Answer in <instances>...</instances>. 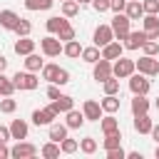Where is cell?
Returning a JSON list of instances; mask_svg holds the SVG:
<instances>
[{
	"label": "cell",
	"mask_w": 159,
	"mask_h": 159,
	"mask_svg": "<svg viewBox=\"0 0 159 159\" xmlns=\"http://www.w3.org/2000/svg\"><path fill=\"white\" fill-rule=\"evenodd\" d=\"M12 84H15V89H25V92H32V89H37L40 80H37V75H35V72L25 70V72H15V77H12Z\"/></svg>",
	"instance_id": "6da1fadb"
},
{
	"label": "cell",
	"mask_w": 159,
	"mask_h": 159,
	"mask_svg": "<svg viewBox=\"0 0 159 159\" xmlns=\"http://www.w3.org/2000/svg\"><path fill=\"white\" fill-rule=\"evenodd\" d=\"M134 70L147 75V77H157L159 75V60L152 55H142L139 60H134Z\"/></svg>",
	"instance_id": "7a4b0ae2"
},
{
	"label": "cell",
	"mask_w": 159,
	"mask_h": 159,
	"mask_svg": "<svg viewBox=\"0 0 159 159\" xmlns=\"http://www.w3.org/2000/svg\"><path fill=\"white\" fill-rule=\"evenodd\" d=\"M129 25H132V20L124 15V12H114V20H112V32H114V40H124L127 35H129Z\"/></svg>",
	"instance_id": "3957f363"
},
{
	"label": "cell",
	"mask_w": 159,
	"mask_h": 159,
	"mask_svg": "<svg viewBox=\"0 0 159 159\" xmlns=\"http://www.w3.org/2000/svg\"><path fill=\"white\" fill-rule=\"evenodd\" d=\"M127 80H129V89H132V94H149L152 82H149L147 75H142V72H132Z\"/></svg>",
	"instance_id": "277c9868"
},
{
	"label": "cell",
	"mask_w": 159,
	"mask_h": 159,
	"mask_svg": "<svg viewBox=\"0 0 159 159\" xmlns=\"http://www.w3.org/2000/svg\"><path fill=\"white\" fill-rule=\"evenodd\" d=\"M132 72H137L134 70V60H129V57H117L114 62H112V75L114 77H119V80H127Z\"/></svg>",
	"instance_id": "5b68a950"
},
{
	"label": "cell",
	"mask_w": 159,
	"mask_h": 159,
	"mask_svg": "<svg viewBox=\"0 0 159 159\" xmlns=\"http://www.w3.org/2000/svg\"><path fill=\"white\" fill-rule=\"evenodd\" d=\"M40 50H42L45 57H57L62 52V40L57 35H47V37L40 40Z\"/></svg>",
	"instance_id": "8992f818"
},
{
	"label": "cell",
	"mask_w": 159,
	"mask_h": 159,
	"mask_svg": "<svg viewBox=\"0 0 159 159\" xmlns=\"http://www.w3.org/2000/svg\"><path fill=\"white\" fill-rule=\"evenodd\" d=\"M52 119H57V112L52 109V104L32 112V124H37V127H47V124H52Z\"/></svg>",
	"instance_id": "52a82bcc"
},
{
	"label": "cell",
	"mask_w": 159,
	"mask_h": 159,
	"mask_svg": "<svg viewBox=\"0 0 159 159\" xmlns=\"http://www.w3.org/2000/svg\"><path fill=\"white\" fill-rule=\"evenodd\" d=\"M144 42H147V32L144 30H129V35L122 40L124 50H142Z\"/></svg>",
	"instance_id": "ba28073f"
},
{
	"label": "cell",
	"mask_w": 159,
	"mask_h": 159,
	"mask_svg": "<svg viewBox=\"0 0 159 159\" xmlns=\"http://www.w3.org/2000/svg\"><path fill=\"white\" fill-rule=\"evenodd\" d=\"M35 154H37V147L30 142H22V139L10 149V157H15V159H32Z\"/></svg>",
	"instance_id": "9c48e42d"
},
{
	"label": "cell",
	"mask_w": 159,
	"mask_h": 159,
	"mask_svg": "<svg viewBox=\"0 0 159 159\" xmlns=\"http://www.w3.org/2000/svg\"><path fill=\"white\" fill-rule=\"evenodd\" d=\"M109 75H112V62L104 60V57H99V60L92 65V77H94L97 82H104Z\"/></svg>",
	"instance_id": "30bf717a"
},
{
	"label": "cell",
	"mask_w": 159,
	"mask_h": 159,
	"mask_svg": "<svg viewBox=\"0 0 159 159\" xmlns=\"http://www.w3.org/2000/svg\"><path fill=\"white\" fill-rule=\"evenodd\" d=\"M82 114H84L87 122H99V117H102L99 102H97V99H84V102H82Z\"/></svg>",
	"instance_id": "8fae6325"
},
{
	"label": "cell",
	"mask_w": 159,
	"mask_h": 159,
	"mask_svg": "<svg viewBox=\"0 0 159 159\" xmlns=\"http://www.w3.org/2000/svg\"><path fill=\"white\" fill-rule=\"evenodd\" d=\"M99 50H102L99 55H102L104 60L114 62L117 57H122V52H124V45H122L119 40H112V42H107V45H104V47H99Z\"/></svg>",
	"instance_id": "7c38bea8"
},
{
	"label": "cell",
	"mask_w": 159,
	"mask_h": 159,
	"mask_svg": "<svg viewBox=\"0 0 159 159\" xmlns=\"http://www.w3.org/2000/svg\"><path fill=\"white\" fill-rule=\"evenodd\" d=\"M147 40H159V15H142Z\"/></svg>",
	"instance_id": "4fadbf2b"
},
{
	"label": "cell",
	"mask_w": 159,
	"mask_h": 159,
	"mask_svg": "<svg viewBox=\"0 0 159 159\" xmlns=\"http://www.w3.org/2000/svg\"><path fill=\"white\" fill-rule=\"evenodd\" d=\"M94 45L97 47H104L107 42H112L114 40V32H112V27L109 25H97V30H94Z\"/></svg>",
	"instance_id": "5bb4252c"
},
{
	"label": "cell",
	"mask_w": 159,
	"mask_h": 159,
	"mask_svg": "<svg viewBox=\"0 0 159 159\" xmlns=\"http://www.w3.org/2000/svg\"><path fill=\"white\" fill-rule=\"evenodd\" d=\"M84 122H87V119H84V114H82L80 109H75V107H72V109H67V112H65V124H67V129H80Z\"/></svg>",
	"instance_id": "9a60e30c"
},
{
	"label": "cell",
	"mask_w": 159,
	"mask_h": 159,
	"mask_svg": "<svg viewBox=\"0 0 159 159\" xmlns=\"http://www.w3.org/2000/svg\"><path fill=\"white\" fill-rule=\"evenodd\" d=\"M27 132H30V127H27V122L25 119H12V124H10V137L12 139H27Z\"/></svg>",
	"instance_id": "2e32d148"
},
{
	"label": "cell",
	"mask_w": 159,
	"mask_h": 159,
	"mask_svg": "<svg viewBox=\"0 0 159 159\" xmlns=\"http://www.w3.org/2000/svg\"><path fill=\"white\" fill-rule=\"evenodd\" d=\"M50 104H52V109H55L57 114H65L67 109H72V107H75V99H72L70 94H60V97H57V99H52Z\"/></svg>",
	"instance_id": "e0dca14e"
},
{
	"label": "cell",
	"mask_w": 159,
	"mask_h": 159,
	"mask_svg": "<svg viewBox=\"0 0 159 159\" xmlns=\"http://www.w3.org/2000/svg\"><path fill=\"white\" fill-rule=\"evenodd\" d=\"M152 119H149V112H144V114H134V132H139V134H149L152 132Z\"/></svg>",
	"instance_id": "ac0fdd59"
},
{
	"label": "cell",
	"mask_w": 159,
	"mask_h": 159,
	"mask_svg": "<svg viewBox=\"0 0 159 159\" xmlns=\"http://www.w3.org/2000/svg\"><path fill=\"white\" fill-rule=\"evenodd\" d=\"M124 15L129 20H139L144 15V7H142V0H127V7H124Z\"/></svg>",
	"instance_id": "d6986e66"
},
{
	"label": "cell",
	"mask_w": 159,
	"mask_h": 159,
	"mask_svg": "<svg viewBox=\"0 0 159 159\" xmlns=\"http://www.w3.org/2000/svg\"><path fill=\"white\" fill-rule=\"evenodd\" d=\"M17 20H20L17 12H12V10H0V27H5V30H15Z\"/></svg>",
	"instance_id": "ffe728a7"
},
{
	"label": "cell",
	"mask_w": 159,
	"mask_h": 159,
	"mask_svg": "<svg viewBox=\"0 0 159 159\" xmlns=\"http://www.w3.org/2000/svg\"><path fill=\"white\" fill-rule=\"evenodd\" d=\"M15 52L17 55H30V52H35V40H30V35L27 37H17V42H15Z\"/></svg>",
	"instance_id": "44dd1931"
},
{
	"label": "cell",
	"mask_w": 159,
	"mask_h": 159,
	"mask_svg": "<svg viewBox=\"0 0 159 159\" xmlns=\"http://www.w3.org/2000/svg\"><path fill=\"white\" fill-rule=\"evenodd\" d=\"M99 107H102V112L114 114V112L119 109V97H117V94H104V99L99 102Z\"/></svg>",
	"instance_id": "7402d4cb"
},
{
	"label": "cell",
	"mask_w": 159,
	"mask_h": 159,
	"mask_svg": "<svg viewBox=\"0 0 159 159\" xmlns=\"http://www.w3.org/2000/svg\"><path fill=\"white\" fill-rule=\"evenodd\" d=\"M144 112H149L147 94H134V99H132V114H144Z\"/></svg>",
	"instance_id": "603a6c76"
},
{
	"label": "cell",
	"mask_w": 159,
	"mask_h": 159,
	"mask_svg": "<svg viewBox=\"0 0 159 159\" xmlns=\"http://www.w3.org/2000/svg\"><path fill=\"white\" fill-rule=\"evenodd\" d=\"M99 127H102V132H104V134H109V132H117V129H119V119H117L114 114L99 117Z\"/></svg>",
	"instance_id": "cb8c5ba5"
},
{
	"label": "cell",
	"mask_w": 159,
	"mask_h": 159,
	"mask_svg": "<svg viewBox=\"0 0 159 159\" xmlns=\"http://www.w3.org/2000/svg\"><path fill=\"white\" fill-rule=\"evenodd\" d=\"M62 52L67 55V57H80L82 55V45L77 42V40H67V42H62Z\"/></svg>",
	"instance_id": "d4e9b609"
},
{
	"label": "cell",
	"mask_w": 159,
	"mask_h": 159,
	"mask_svg": "<svg viewBox=\"0 0 159 159\" xmlns=\"http://www.w3.org/2000/svg\"><path fill=\"white\" fill-rule=\"evenodd\" d=\"M42 65H45V62L40 60V55H35V52L25 55V70H30V72H40Z\"/></svg>",
	"instance_id": "484cf974"
},
{
	"label": "cell",
	"mask_w": 159,
	"mask_h": 159,
	"mask_svg": "<svg viewBox=\"0 0 159 159\" xmlns=\"http://www.w3.org/2000/svg\"><path fill=\"white\" fill-rule=\"evenodd\" d=\"M40 154H42L45 159H57V157H60V144L50 139L47 144H42V149H40Z\"/></svg>",
	"instance_id": "4316f807"
},
{
	"label": "cell",
	"mask_w": 159,
	"mask_h": 159,
	"mask_svg": "<svg viewBox=\"0 0 159 159\" xmlns=\"http://www.w3.org/2000/svg\"><path fill=\"white\" fill-rule=\"evenodd\" d=\"M55 5V0H25V7L30 12H37V10H50Z\"/></svg>",
	"instance_id": "83f0119b"
},
{
	"label": "cell",
	"mask_w": 159,
	"mask_h": 159,
	"mask_svg": "<svg viewBox=\"0 0 159 159\" xmlns=\"http://www.w3.org/2000/svg\"><path fill=\"white\" fill-rule=\"evenodd\" d=\"M80 57H82L84 62L94 65V62H97L102 55H99V47H97V45H92V47H82V55H80Z\"/></svg>",
	"instance_id": "f1b7e54d"
},
{
	"label": "cell",
	"mask_w": 159,
	"mask_h": 159,
	"mask_svg": "<svg viewBox=\"0 0 159 159\" xmlns=\"http://www.w3.org/2000/svg\"><path fill=\"white\" fill-rule=\"evenodd\" d=\"M65 137H67V124H50V139L52 142L60 144Z\"/></svg>",
	"instance_id": "f546056e"
},
{
	"label": "cell",
	"mask_w": 159,
	"mask_h": 159,
	"mask_svg": "<svg viewBox=\"0 0 159 159\" xmlns=\"http://www.w3.org/2000/svg\"><path fill=\"white\" fill-rule=\"evenodd\" d=\"M122 144V132L117 129V132H109V134H104V142H102V147L104 149H114V147H119Z\"/></svg>",
	"instance_id": "4dcf8cb0"
},
{
	"label": "cell",
	"mask_w": 159,
	"mask_h": 159,
	"mask_svg": "<svg viewBox=\"0 0 159 159\" xmlns=\"http://www.w3.org/2000/svg\"><path fill=\"white\" fill-rule=\"evenodd\" d=\"M65 22H67V17H65V15H62V17H47V22H45V30H47L50 35H57V30H60Z\"/></svg>",
	"instance_id": "1f68e13d"
},
{
	"label": "cell",
	"mask_w": 159,
	"mask_h": 159,
	"mask_svg": "<svg viewBox=\"0 0 159 159\" xmlns=\"http://www.w3.org/2000/svg\"><path fill=\"white\" fill-rule=\"evenodd\" d=\"M17 37H27L30 32H32V22L30 20H25V17H20L17 20V25H15V30H12Z\"/></svg>",
	"instance_id": "d6a6232c"
},
{
	"label": "cell",
	"mask_w": 159,
	"mask_h": 159,
	"mask_svg": "<svg viewBox=\"0 0 159 159\" xmlns=\"http://www.w3.org/2000/svg\"><path fill=\"white\" fill-rule=\"evenodd\" d=\"M12 92H15L12 80H7L5 72H0V97H12Z\"/></svg>",
	"instance_id": "836d02e7"
},
{
	"label": "cell",
	"mask_w": 159,
	"mask_h": 159,
	"mask_svg": "<svg viewBox=\"0 0 159 159\" xmlns=\"http://www.w3.org/2000/svg\"><path fill=\"white\" fill-rule=\"evenodd\" d=\"M80 7H82V5H80L77 0H65V2H62V15H65V17H75V15L80 12Z\"/></svg>",
	"instance_id": "e575fe53"
},
{
	"label": "cell",
	"mask_w": 159,
	"mask_h": 159,
	"mask_svg": "<svg viewBox=\"0 0 159 159\" xmlns=\"http://www.w3.org/2000/svg\"><path fill=\"white\" fill-rule=\"evenodd\" d=\"M102 87H104V94H117V92H119V77L109 75V77L102 82Z\"/></svg>",
	"instance_id": "d590c367"
},
{
	"label": "cell",
	"mask_w": 159,
	"mask_h": 159,
	"mask_svg": "<svg viewBox=\"0 0 159 159\" xmlns=\"http://www.w3.org/2000/svg\"><path fill=\"white\" fill-rule=\"evenodd\" d=\"M77 149H80V142H77V139H70V137H65V139L60 142V152H62V154H75Z\"/></svg>",
	"instance_id": "8d00e7d4"
},
{
	"label": "cell",
	"mask_w": 159,
	"mask_h": 159,
	"mask_svg": "<svg viewBox=\"0 0 159 159\" xmlns=\"http://www.w3.org/2000/svg\"><path fill=\"white\" fill-rule=\"evenodd\" d=\"M80 152H82V154H94V152H97V139H94V137L80 139Z\"/></svg>",
	"instance_id": "74e56055"
},
{
	"label": "cell",
	"mask_w": 159,
	"mask_h": 159,
	"mask_svg": "<svg viewBox=\"0 0 159 159\" xmlns=\"http://www.w3.org/2000/svg\"><path fill=\"white\" fill-rule=\"evenodd\" d=\"M57 37H60L62 42H67V40H75V27L70 25V20H67V22H65V25L57 30Z\"/></svg>",
	"instance_id": "f35d334b"
},
{
	"label": "cell",
	"mask_w": 159,
	"mask_h": 159,
	"mask_svg": "<svg viewBox=\"0 0 159 159\" xmlns=\"http://www.w3.org/2000/svg\"><path fill=\"white\" fill-rule=\"evenodd\" d=\"M15 109H17V102H15L12 97H2V99H0V112H2V114H12Z\"/></svg>",
	"instance_id": "ab89813d"
},
{
	"label": "cell",
	"mask_w": 159,
	"mask_h": 159,
	"mask_svg": "<svg viewBox=\"0 0 159 159\" xmlns=\"http://www.w3.org/2000/svg\"><path fill=\"white\" fill-rule=\"evenodd\" d=\"M144 15H159V0H142Z\"/></svg>",
	"instance_id": "60d3db41"
},
{
	"label": "cell",
	"mask_w": 159,
	"mask_h": 159,
	"mask_svg": "<svg viewBox=\"0 0 159 159\" xmlns=\"http://www.w3.org/2000/svg\"><path fill=\"white\" fill-rule=\"evenodd\" d=\"M40 75H42V80H47V82H52V80H55V75H57V65H42V70H40Z\"/></svg>",
	"instance_id": "b9f144b4"
},
{
	"label": "cell",
	"mask_w": 159,
	"mask_h": 159,
	"mask_svg": "<svg viewBox=\"0 0 159 159\" xmlns=\"http://www.w3.org/2000/svg\"><path fill=\"white\" fill-rule=\"evenodd\" d=\"M142 50H144V55L157 57V52H159V42H157V40H147V42L142 45Z\"/></svg>",
	"instance_id": "7bdbcfd3"
},
{
	"label": "cell",
	"mask_w": 159,
	"mask_h": 159,
	"mask_svg": "<svg viewBox=\"0 0 159 159\" xmlns=\"http://www.w3.org/2000/svg\"><path fill=\"white\" fill-rule=\"evenodd\" d=\"M52 82H55V84H67V82H70V72H67L65 67H57V75H55Z\"/></svg>",
	"instance_id": "ee69618b"
},
{
	"label": "cell",
	"mask_w": 159,
	"mask_h": 159,
	"mask_svg": "<svg viewBox=\"0 0 159 159\" xmlns=\"http://www.w3.org/2000/svg\"><path fill=\"white\" fill-rule=\"evenodd\" d=\"M104 152H107V159H127V152L122 149V144L114 149H104Z\"/></svg>",
	"instance_id": "f6af8a7d"
},
{
	"label": "cell",
	"mask_w": 159,
	"mask_h": 159,
	"mask_svg": "<svg viewBox=\"0 0 159 159\" xmlns=\"http://www.w3.org/2000/svg\"><path fill=\"white\" fill-rule=\"evenodd\" d=\"M127 7V0H109V10L112 12H124Z\"/></svg>",
	"instance_id": "bcb514c9"
},
{
	"label": "cell",
	"mask_w": 159,
	"mask_h": 159,
	"mask_svg": "<svg viewBox=\"0 0 159 159\" xmlns=\"http://www.w3.org/2000/svg\"><path fill=\"white\" fill-rule=\"evenodd\" d=\"M92 7L97 12H107L109 10V0H92Z\"/></svg>",
	"instance_id": "7dc6e473"
},
{
	"label": "cell",
	"mask_w": 159,
	"mask_h": 159,
	"mask_svg": "<svg viewBox=\"0 0 159 159\" xmlns=\"http://www.w3.org/2000/svg\"><path fill=\"white\" fill-rule=\"evenodd\" d=\"M47 97H50V99H57V97H60V89H57V84H55V82L47 87Z\"/></svg>",
	"instance_id": "c3c4849f"
},
{
	"label": "cell",
	"mask_w": 159,
	"mask_h": 159,
	"mask_svg": "<svg viewBox=\"0 0 159 159\" xmlns=\"http://www.w3.org/2000/svg\"><path fill=\"white\" fill-rule=\"evenodd\" d=\"M7 139H12V137H10V127H0V142L7 144Z\"/></svg>",
	"instance_id": "681fc988"
},
{
	"label": "cell",
	"mask_w": 159,
	"mask_h": 159,
	"mask_svg": "<svg viewBox=\"0 0 159 159\" xmlns=\"http://www.w3.org/2000/svg\"><path fill=\"white\" fill-rule=\"evenodd\" d=\"M7 157H10V149L5 142H0V159H7Z\"/></svg>",
	"instance_id": "f907efd6"
},
{
	"label": "cell",
	"mask_w": 159,
	"mask_h": 159,
	"mask_svg": "<svg viewBox=\"0 0 159 159\" xmlns=\"http://www.w3.org/2000/svg\"><path fill=\"white\" fill-rule=\"evenodd\" d=\"M154 139H157V144H159V124H152V132H149Z\"/></svg>",
	"instance_id": "816d5d0a"
},
{
	"label": "cell",
	"mask_w": 159,
	"mask_h": 159,
	"mask_svg": "<svg viewBox=\"0 0 159 159\" xmlns=\"http://www.w3.org/2000/svg\"><path fill=\"white\" fill-rule=\"evenodd\" d=\"M5 70H7V57L0 55V72H5Z\"/></svg>",
	"instance_id": "f5cc1de1"
},
{
	"label": "cell",
	"mask_w": 159,
	"mask_h": 159,
	"mask_svg": "<svg viewBox=\"0 0 159 159\" xmlns=\"http://www.w3.org/2000/svg\"><path fill=\"white\" fill-rule=\"evenodd\" d=\"M127 159H142V154H139V152H129V154H127Z\"/></svg>",
	"instance_id": "db71d44e"
},
{
	"label": "cell",
	"mask_w": 159,
	"mask_h": 159,
	"mask_svg": "<svg viewBox=\"0 0 159 159\" xmlns=\"http://www.w3.org/2000/svg\"><path fill=\"white\" fill-rule=\"evenodd\" d=\"M80 5H92V0H77Z\"/></svg>",
	"instance_id": "11a10c76"
},
{
	"label": "cell",
	"mask_w": 159,
	"mask_h": 159,
	"mask_svg": "<svg viewBox=\"0 0 159 159\" xmlns=\"http://www.w3.org/2000/svg\"><path fill=\"white\" fill-rule=\"evenodd\" d=\"M154 154H157V159H159V144H157V152H154Z\"/></svg>",
	"instance_id": "9f6ffc18"
},
{
	"label": "cell",
	"mask_w": 159,
	"mask_h": 159,
	"mask_svg": "<svg viewBox=\"0 0 159 159\" xmlns=\"http://www.w3.org/2000/svg\"><path fill=\"white\" fill-rule=\"evenodd\" d=\"M154 104H157V109H159V97H157V102H154Z\"/></svg>",
	"instance_id": "6f0895ef"
},
{
	"label": "cell",
	"mask_w": 159,
	"mask_h": 159,
	"mask_svg": "<svg viewBox=\"0 0 159 159\" xmlns=\"http://www.w3.org/2000/svg\"><path fill=\"white\" fill-rule=\"evenodd\" d=\"M60 2H65V0H60Z\"/></svg>",
	"instance_id": "680465c9"
}]
</instances>
